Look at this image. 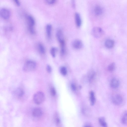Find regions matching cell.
<instances>
[{"instance_id": "1", "label": "cell", "mask_w": 127, "mask_h": 127, "mask_svg": "<svg viewBox=\"0 0 127 127\" xmlns=\"http://www.w3.org/2000/svg\"><path fill=\"white\" fill-rule=\"evenodd\" d=\"M33 99L34 102L36 104L39 105L42 103L45 99V96L42 92H37L33 95Z\"/></svg>"}, {"instance_id": "2", "label": "cell", "mask_w": 127, "mask_h": 127, "mask_svg": "<svg viewBox=\"0 0 127 127\" xmlns=\"http://www.w3.org/2000/svg\"><path fill=\"white\" fill-rule=\"evenodd\" d=\"M36 66V64L35 62L29 60L25 64L23 67V70L25 72L32 71L35 69Z\"/></svg>"}, {"instance_id": "3", "label": "cell", "mask_w": 127, "mask_h": 127, "mask_svg": "<svg viewBox=\"0 0 127 127\" xmlns=\"http://www.w3.org/2000/svg\"><path fill=\"white\" fill-rule=\"evenodd\" d=\"M91 32L92 34L94 37L97 38L101 37L104 33L102 29L101 28L98 27L93 28Z\"/></svg>"}, {"instance_id": "4", "label": "cell", "mask_w": 127, "mask_h": 127, "mask_svg": "<svg viewBox=\"0 0 127 127\" xmlns=\"http://www.w3.org/2000/svg\"><path fill=\"white\" fill-rule=\"evenodd\" d=\"M27 19L29 30L32 33L34 34L35 31L33 29V27L35 24L34 20L33 18L30 15L27 16Z\"/></svg>"}, {"instance_id": "5", "label": "cell", "mask_w": 127, "mask_h": 127, "mask_svg": "<svg viewBox=\"0 0 127 127\" xmlns=\"http://www.w3.org/2000/svg\"><path fill=\"white\" fill-rule=\"evenodd\" d=\"M111 101L114 104L120 105L123 103V99L120 95L116 94L114 95L112 97Z\"/></svg>"}, {"instance_id": "6", "label": "cell", "mask_w": 127, "mask_h": 127, "mask_svg": "<svg viewBox=\"0 0 127 127\" xmlns=\"http://www.w3.org/2000/svg\"><path fill=\"white\" fill-rule=\"evenodd\" d=\"M0 14L1 17L5 20L9 19L10 14L9 10L5 8H2L0 10Z\"/></svg>"}, {"instance_id": "7", "label": "cell", "mask_w": 127, "mask_h": 127, "mask_svg": "<svg viewBox=\"0 0 127 127\" xmlns=\"http://www.w3.org/2000/svg\"><path fill=\"white\" fill-rule=\"evenodd\" d=\"M72 44L73 47L77 49L81 48L83 45L82 41L79 39H75L73 41Z\"/></svg>"}, {"instance_id": "8", "label": "cell", "mask_w": 127, "mask_h": 127, "mask_svg": "<svg viewBox=\"0 0 127 127\" xmlns=\"http://www.w3.org/2000/svg\"><path fill=\"white\" fill-rule=\"evenodd\" d=\"M43 114L41 109L38 107L34 108L32 111V115L34 117H38L41 116Z\"/></svg>"}, {"instance_id": "9", "label": "cell", "mask_w": 127, "mask_h": 127, "mask_svg": "<svg viewBox=\"0 0 127 127\" xmlns=\"http://www.w3.org/2000/svg\"><path fill=\"white\" fill-rule=\"evenodd\" d=\"M120 82L116 78L112 79L110 82V86L112 88L117 89L119 86Z\"/></svg>"}, {"instance_id": "10", "label": "cell", "mask_w": 127, "mask_h": 127, "mask_svg": "<svg viewBox=\"0 0 127 127\" xmlns=\"http://www.w3.org/2000/svg\"><path fill=\"white\" fill-rule=\"evenodd\" d=\"M75 18L76 25L78 27H80L81 25L82 21L80 14L76 12L75 14Z\"/></svg>"}, {"instance_id": "11", "label": "cell", "mask_w": 127, "mask_h": 127, "mask_svg": "<svg viewBox=\"0 0 127 127\" xmlns=\"http://www.w3.org/2000/svg\"><path fill=\"white\" fill-rule=\"evenodd\" d=\"M94 11L95 14L98 16L102 14L103 10L101 7L99 5H97L94 8Z\"/></svg>"}, {"instance_id": "12", "label": "cell", "mask_w": 127, "mask_h": 127, "mask_svg": "<svg viewBox=\"0 0 127 127\" xmlns=\"http://www.w3.org/2000/svg\"><path fill=\"white\" fill-rule=\"evenodd\" d=\"M114 42L112 40L108 39L105 43V46L107 48L110 49L112 48L114 45Z\"/></svg>"}, {"instance_id": "13", "label": "cell", "mask_w": 127, "mask_h": 127, "mask_svg": "<svg viewBox=\"0 0 127 127\" xmlns=\"http://www.w3.org/2000/svg\"><path fill=\"white\" fill-rule=\"evenodd\" d=\"M52 30L51 25L50 24H47L46 26V30L47 36L49 38H50L51 37Z\"/></svg>"}, {"instance_id": "14", "label": "cell", "mask_w": 127, "mask_h": 127, "mask_svg": "<svg viewBox=\"0 0 127 127\" xmlns=\"http://www.w3.org/2000/svg\"><path fill=\"white\" fill-rule=\"evenodd\" d=\"M16 95L19 98L22 97L24 95V92L23 90L21 88H19L15 91Z\"/></svg>"}, {"instance_id": "15", "label": "cell", "mask_w": 127, "mask_h": 127, "mask_svg": "<svg viewBox=\"0 0 127 127\" xmlns=\"http://www.w3.org/2000/svg\"><path fill=\"white\" fill-rule=\"evenodd\" d=\"M56 36L59 41L64 39L63 32L61 30H58L56 33Z\"/></svg>"}, {"instance_id": "16", "label": "cell", "mask_w": 127, "mask_h": 127, "mask_svg": "<svg viewBox=\"0 0 127 127\" xmlns=\"http://www.w3.org/2000/svg\"><path fill=\"white\" fill-rule=\"evenodd\" d=\"M90 99L91 104L93 105L95 102V98L94 92L92 91L90 92Z\"/></svg>"}, {"instance_id": "17", "label": "cell", "mask_w": 127, "mask_h": 127, "mask_svg": "<svg viewBox=\"0 0 127 127\" xmlns=\"http://www.w3.org/2000/svg\"><path fill=\"white\" fill-rule=\"evenodd\" d=\"M95 75V73L92 69L90 70L88 72V76L89 79L91 81L93 79Z\"/></svg>"}, {"instance_id": "18", "label": "cell", "mask_w": 127, "mask_h": 127, "mask_svg": "<svg viewBox=\"0 0 127 127\" xmlns=\"http://www.w3.org/2000/svg\"><path fill=\"white\" fill-rule=\"evenodd\" d=\"M115 64L113 62L109 65L108 67V69L109 71L112 72L115 70Z\"/></svg>"}, {"instance_id": "19", "label": "cell", "mask_w": 127, "mask_h": 127, "mask_svg": "<svg viewBox=\"0 0 127 127\" xmlns=\"http://www.w3.org/2000/svg\"><path fill=\"white\" fill-rule=\"evenodd\" d=\"M99 122L101 126L103 127H107V125L105 119L103 117L100 118L99 119Z\"/></svg>"}, {"instance_id": "20", "label": "cell", "mask_w": 127, "mask_h": 127, "mask_svg": "<svg viewBox=\"0 0 127 127\" xmlns=\"http://www.w3.org/2000/svg\"><path fill=\"white\" fill-rule=\"evenodd\" d=\"M60 71L61 74L63 75H65L67 74V69L64 66L61 67L60 68Z\"/></svg>"}, {"instance_id": "21", "label": "cell", "mask_w": 127, "mask_h": 127, "mask_svg": "<svg viewBox=\"0 0 127 127\" xmlns=\"http://www.w3.org/2000/svg\"><path fill=\"white\" fill-rule=\"evenodd\" d=\"M38 48L40 53L43 54L45 53V49L43 45L41 44H39L38 45Z\"/></svg>"}, {"instance_id": "22", "label": "cell", "mask_w": 127, "mask_h": 127, "mask_svg": "<svg viewBox=\"0 0 127 127\" xmlns=\"http://www.w3.org/2000/svg\"><path fill=\"white\" fill-rule=\"evenodd\" d=\"M57 51V49L54 47H52L51 49L50 53L52 56L53 57H55L56 55V53Z\"/></svg>"}, {"instance_id": "23", "label": "cell", "mask_w": 127, "mask_h": 127, "mask_svg": "<svg viewBox=\"0 0 127 127\" xmlns=\"http://www.w3.org/2000/svg\"><path fill=\"white\" fill-rule=\"evenodd\" d=\"M122 122L124 124L127 125V113L123 116L122 119Z\"/></svg>"}, {"instance_id": "24", "label": "cell", "mask_w": 127, "mask_h": 127, "mask_svg": "<svg viewBox=\"0 0 127 127\" xmlns=\"http://www.w3.org/2000/svg\"><path fill=\"white\" fill-rule=\"evenodd\" d=\"M50 92L51 95L53 96H54L56 94V91L54 87H52L50 89Z\"/></svg>"}, {"instance_id": "25", "label": "cell", "mask_w": 127, "mask_h": 127, "mask_svg": "<svg viewBox=\"0 0 127 127\" xmlns=\"http://www.w3.org/2000/svg\"><path fill=\"white\" fill-rule=\"evenodd\" d=\"M56 0H45L46 2L48 4L51 5L54 4Z\"/></svg>"}, {"instance_id": "26", "label": "cell", "mask_w": 127, "mask_h": 127, "mask_svg": "<svg viewBox=\"0 0 127 127\" xmlns=\"http://www.w3.org/2000/svg\"><path fill=\"white\" fill-rule=\"evenodd\" d=\"M46 70L48 73H51L52 71V69L51 66L49 65H47L46 66Z\"/></svg>"}, {"instance_id": "27", "label": "cell", "mask_w": 127, "mask_h": 127, "mask_svg": "<svg viewBox=\"0 0 127 127\" xmlns=\"http://www.w3.org/2000/svg\"><path fill=\"white\" fill-rule=\"evenodd\" d=\"M71 87L72 90L74 91L76 90V87L73 84H72L71 85Z\"/></svg>"}, {"instance_id": "28", "label": "cell", "mask_w": 127, "mask_h": 127, "mask_svg": "<svg viewBox=\"0 0 127 127\" xmlns=\"http://www.w3.org/2000/svg\"><path fill=\"white\" fill-rule=\"evenodd\" d=\"M55 121L57 124H59L60 123V120L58 117H57L55 119Z\"/></svg>"}, {"instance_id": "29", "label": "cell", "mask_w": 127, "mask_h": 127, "mask_svg": "<svg viewBox=\"0 0 127 127\" xmlns=\"http://www.w3.org/2000/svg\"><path fill=\"white\" fill-rule=\"evenodd\" d=\"M15 4L17 6H19L20 4V3L19 0H13Z\"/></svg>"}, {"instance_id": "30", "label": "cell", "mask_w": 127, "mask_h": 127, "mask_svg": "<svg viewBox=\"0 0 127 127\" xmlns=\"http://www.w3.org/2000/svg\"><path fill=\"white\" fill-rule=\"evenodd\" d=\"M72 6L73 8H74L75 6V0H71Z\"/></svg>"}, {"instance_id": "31", "label": "cell", "mask_w": 127, "mask_h": 127, "mask_svg": "<svg viewBox=\"0 0 127 127\" xmlns=\"http://www.w3.org/2000/svg\"><path fill=\"white\" fill-rule=\"evenodd\" d=\"M84 126L85 127H91V126L88 123H86L85 125V126Z\"/></svg>"}]
</instances>
